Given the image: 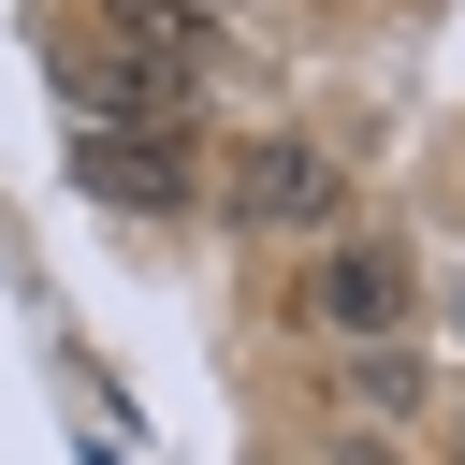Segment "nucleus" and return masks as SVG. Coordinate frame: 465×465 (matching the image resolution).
I'll return each instance as SVG.
<instances>
[{"mask_svg":"<svg viewBox=\"0 0 465 465\" xmlns=\"http://www.w3.org/2000/svg\"><path fill=\"white\" fill-rule=\"evenodd\" d=\"M349 218V160H320L305 131H262L232 160V232H334Z\"/></svg>","mask_w":465,"mask_h":465,"instance_id":"3","label":"nucleus"},{"mask_svg":"<svg viewBox=\"0 0 465 465\" xmlns=\"http://www.w3.org/2000/svg\"><path fill=\"white\" fill-rule=\"evenodd\" d=\"M116 131H87L73 145V174L102 189V203H131V218H174L189 189H203V160H189V116L174 102H102Z\"/></svg>","mask_w":465,"mask_h":465,"instance_id":"1","label":"nucleus"},{"mask_svg":"<svg viewBox=\"0 0 465 465\" xmlns=\"http://www.w3.org/2000/svg\"><path fill=\"white\" fill-rule=\"evenodd\" d=\"M450 465H465V407H450Z\"/></svg>","mask_w":465,"mask_h":465,"instance_id":"5","label":"nucleus"},{"mask_svg":"<svg viewBox=\"0 0 465 465\" xmlns=\"http://www.w3.org/2000/svg\"><path fill=\"white\" fill-rule=\"evenodd\" d=\"M305 305H320V334H349V349H392V334H407V247H378V232H334Z\"/></svg>","mask_w":465,"mask_h":465,"instance_id":"4","label":"nucleus"},{"mask_svg":"<svg viewBox=\"0 0 465 465\" xmlns=\"http://www.w3.org/2000/svg\"><path fill=\"white\" fill-rule=\"evenodd\" d=\"M87 15H102V58H116V102H174L189 116V87L218 58L203 0H87Z\"/></svg>","mask_w":465,"mask_h":465,"instance_id":"2","label":"nucleus"}]
</instances>
